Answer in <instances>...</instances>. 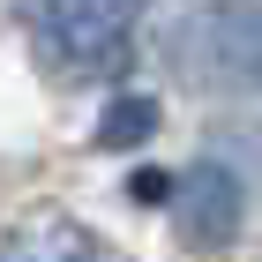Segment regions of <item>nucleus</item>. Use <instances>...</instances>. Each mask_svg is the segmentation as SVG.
Returning a JSON list of instances; mask_svg holds the SVG:
<instances>
[{
	"mask_svg": "<svg viewBox=\"0 0 262 262\" xmlns=\"http://www.w3.org/2000/svg\"><path fill=\"white\" fill-rule=\"evenodd\" d=\"M240 217H247V187L232 180L225 165H195L187 187H180V232L195 247H225L240 232Z\"/></svg>",
	"mask_w": 262,
	"mask_h": 262,
	"instance_id": "nucleus-3",
	"label": "nucleus"
},
{
	"mask_svg": "<svg viewBox=\"0 0 262 262\" xmlns=\"http://www.w3.org/2000/svg\"><path fill=\"white\" fill-rule=\"evenodd\" d=\"M0 262H113V247L75 217H30L0 240Z\"/></svg>",
	"mask_w": 262,
	"mask_h": 262,
	"instance_id": "nucleus-4",
	"label": "nucleus"
},
{
	"mask_svg": "<svg viewBox=\"0 0 262 262\" xmlns=\"http://www.w3.org/2000/svg\"><path fill=\"white\" fill-rule=\"evenodd\" d=\"M127 135H150V105H113V120H105V142H127Z\"/></svg>",
	"mask_w": 262,
	"mask_h": 262,
	"instance_id": "nucleus-5",
	"label": "nucleus"
},
{
	"mask_svg": "<svg viewBox=\"0 0 262 262\" xmlns=\"http://www.w3.org/2000/svg\"><path fill=\"white\" fill-rule=\"evenodd\" d=\"M15 8L53 75H113L150 0H15Z\"/></svg>",
	"mask_w": 262,
	"mask_h": 262,
	"instance_id": "nucleus-1",
	"label": "nucleus"
},
{
	"mask_svg": "<svg viewBox=\"0 0 262 262\" xmlns=\"http://www.w3.org/2000/svg\"><path fill=\"white\" fill-rule=\"evenodd\" d=\"M172 68L195 90H255L262 82V8L255 0H210L172 23Z\"/></svg>",
	"mask_w": 262,
	"mask_h": 262,
	"instance_id": "nucleus-2",
	"label": "nucleus"
}]
</instances>
